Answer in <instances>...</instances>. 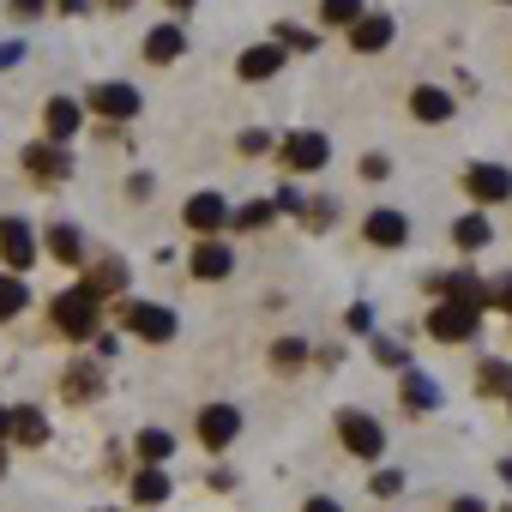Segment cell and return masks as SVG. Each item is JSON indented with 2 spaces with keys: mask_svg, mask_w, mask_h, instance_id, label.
Listing matches in <instances>:
<instances>
[{
  "mask_svg": "<svg viewBox=\"0 0 512 512\" xmlns=\"http://www.w3.org/2000/svg\"><path fill=\"white\" fill-rule=\"evenodd\" d=\"M127 332L133 338H145V344H169L175 338V314L169 308H157V302H127Z\"/></svg>",
  "mask_w": 512,
  "mask_h": 512,
  "instance_id": "4",
  "label": "cell"
},
{
  "mask_svg": "<svg viewBox=\"0 0 512 512\" xmlns=\"http://www.w3.org/2000/svg\"><path fill=\"white\" fill-rule=\"evenodd\" d=\"M500 7H512V0H500Z\"/></svg>",
  "mask_w": 512,
  "mask_h": 512,
  "instance_id": "51",
  "label": "cell"
},
{
  "mask_svg": "<svg viewBox=\"0 0 512 512\" xmlns=\"http://www.w3.org/2000/svg\"><path fill=\"white\" fill-rule=\"evenodd\" d=\"M19 55H25V43H0V67H19Z\"/></svg>",
  "mask_w": 512,
  "mask_h": 512,
  "instance_id": "43",
  "label": "cell"
},
{
  "mask_svg": "<svg viewBox=\"0 0 512 512\" xmlns=\"http://www.w3.org/2000/svg\"><path fill=\"white\" fill-rule=\"evenodd\" d=\"M0 253H7L13 272H25V266L37 260V235H31L25 217H0Z\"/></svg>",
  "mask_w": 512,
  "mask_h": 512,
  "instance_id": "9",
  "label": "cell"
},
{
  "mask_svg": "<svg viewBox=\"0 0 512 512\" xmlns=\"http://www.w3.org/2000/svg\"><path fill=\"white\" fill-rule=\"evenodd\" d=\"M302 512H344V506H338V500H332V494H314V500H308V506H302Z\"/></svg>",
  "mask_w": 512,
  "mask_h": 512,
  "instance_id": "42",
  "label": "cell"
},
{
  "mask_svg": "<svg viewBox=\"0 0 512 512\" xmlns=\"http://www.w3.org/2000/svg\"><path fill=\"white\" fill-rule=\"evenodd\" d=\"M43 127H49V139H55V145H67V139L85 127V109H79L73 97H49V109H43Z\"/></svg>",
  "mask_w": 512,
  "mask_h": 512,
  "instance_id": "15",
  "label": "cell"
},
{
  "mask_svg": "<svg viewBox=\"0 0 512 512\" xmlns=\"http://www.w3.org/2000/svg\"><path fill=\"white\" fill-rule=\"evenodd\" d=\"M127 488H133V500H139V506H157V500H169V476H163V464H145V470H139Z\"/></svg>",
  "mask_w": 512,
  "mask_h": 512,
  "instance_id": "23",
  "label": "cell"
},
{
  "mask_svg": "<svg viewBox=\"0 0 512 512\" xmlns=\"http://www.w3.org/2000/svg\"><path fill=\"white\" fill-rule=\"evenodd\" d=\"M103 7H115V13H121V7H133V0H103Z\"/></svg>",
  "mask_w": 512,
  "mask_h": 512,
  "instance_id": "47",
  "label": "cell"
},
{
  "mask_svg": "<svg viewBox=\"0 0 512 512\" xmlns=\"http://www.w3.org/2000/svg\"><path fill=\"white\" fill-rule=\"evenodd\" d=\"M278 49H320V37L314 31H302V25H278V37H272Z\"/></svg>",
  "mask_w": 512,
  "mask_h": 512,
  "instance_id": "33",
  "label": "cell"
},
{
  "mask_svg": "<svg viewBox=\"0 0 512 512\" xmlns=\"http://www.w3.org/2000/svg\"><path fill=\"white\" fill-rule=\"evenodd\" d=\"M139 91L133 85H121V79H103V85H91V115H109V121H133L139 115Z\"/></svg>",
  "mask_w": 512,
  "mask_h": 512,
  "instance_id": "6",
  "label": "cell"
},
{
  "mask_svg": "<svg viewBox=\"0 0 512 512\" xmlns=\"http://www.w3.org/2000/svg\"><path fill=\"white\" fill-rule=\"evenodd\" d=\"M506 512H512V506H506Z\"/></svg>",
  "mask_w": 512,
  "mask_h": 512,
  "instance_id": "52",
  "label": "cell"
},
{
  "mask_svg": "<svg viewBox=\"0 0 512 512\" xmlns=\"http://www.w3.org/2000/svg\"><path fill=\"white\" fill-rule=\"evenodd\" d=\"M229 272H235V247H229V241H199V247H193V278L217 284V278H229Z\"/></svg>",
  "mask_w": 512,
  "mask_h": 512,
  "instance_id": "12",
  "label": "cell"
},
{
  "mask_svg": "<svg viewBox=\"0 0 512 512\" xmlns=\"http://www.w3.org/2000/svg\"><path fill=\"white\" fill-rule=\"evenodd\" d=\"M368 488H374V494H386V500H392V494H398V488H404V470H374V482H368Z\"/></svg>",
  "mask_w": 512,
  "mask_h": 512,
  "instance_id": "37",
  "label": "cell"
},
{
  "mask_svg": "<svg viewBox=\"0 0 512 512\" xmlns=\"http://www.w3.org/2000/svg\"><path fill=\"white\" fill-rule=\"evenodd\" d=\"M500 476H506V488H512V458H500Z\"/></svg>",
  "mask_w": 512,
  "mask_h": 512,
  "instance_id": "46",
  "label": "cell"
},
{
  "mask_svg": "<svg viewBox=\"0 0 512 512\" xmlns=\"http://www.w3.org/2000/svg\"><path fill=\"white\" fill-rule=\"evenodd\" d=\"M440 404V386H434V374H416V368H404V410H434Z\"/></svg>",
  "mask_w": 512,
  "mask_h": 512,
  "instance_id": "22",
  "label": "cell"
},
{
  "mask_svg": "<svg viewBox=\"0 0 512 512\" xmlns=\"http://www.w3.org/2000/svg\"><path fill=\"white\" fill-rule=\"evenodd\" d=\"M302 217H308V229H326V223H338V199H314V205H302Z\"/></svg>",
  "mask_w": 512,
  "mask_h": 512,
  "instance_id": "35",
  "label": "cell"
},
{
  "mask_svg": "<svg viewBox=\"0 0 512 512\" xmlns=\"http://www.w3.org/2000/svg\"><path fill=\"white\" fill-rule=\"evenodd\" d=\"M0 440H7V410H0Z\"/></svg>",
  "mask_w": 512,
  "mask_h": 512,
  "instance_id": "49",
  "label": "cell"
},
{
  "mask_svg": "<svg viewBox=\"0 0 512 512\" xmlns=\"http://www.w3.org/2000/svg\"><path fill=\"white\" fill-rule=\"evenodd\" d=\"M229 223L235 229H266L272 223V205H241V211H229Z\"/></svg>",
  "mask_w": 512,
  "mask_h": 512,
  "instance_id": "34",
  "label": "cell"
},
{
  "mask_svg": "<svg viewBox=\"0 0 512 512\" xmlns=\"http://www.w3.org/2000/svg\"><path fill=\"white\" fill-rule=\"evenodd\" d=\"M452 512H488V506H482L476 494H464V500H452Z\"/></svg>",
  "mask_w": 512,
  "mask_h": 512,
  "instance_id": "44",
  "label": "cell"
},
{
  "mask_svg": "<svg viewBox=\"0 0 512 512\" xmlns=\"http://www.w3.org/2000/svg\"><path fill=\"white\" fill-rule=\"evenodd\" d=\"M121 284H127V266H121V260H97V266L85 272V284H79V290H85L91 302H103V296H115Z\"/></svg>",
  "mask_w": 512,
  "mask_h": 512,
  "instance_id": "19",
  "label": "cell"
},
{
  "mask_svg": "<svg viewBox=\"0 0 512 512\" xmlns=\"http://www.w3.org/2000/svg\"><path fill=\"white\" fill-rule=\"evenodd\" d=\"M488 302H494V308H506V314H512V272H506V278H500V284H488Z\"/></svg>",
  "mask_w": 512,
  "mask_h": 512,
  "instance_id": "38",
  "label": "cell"
},
{
  "mask_svg": "<svg viewBox=\"0 0 512 512\" xmlns=\"http://www.w3.org/2000/svg\"><path fill=\"white\" fill-rule=\"evenodd\" d=\"M169 7H175V13H187V7H193V0H169Z\"/></svg>",
  "mask_w": 512,
  "mask_h": 512,
  "instance_id": "48",
  "label": "cell"
},
{
  "mask_svg": "<svg viewBox=\"0 0 512 512\" xmlns=\"http://www.w3.org/2000/svg\"><path fill=\"white\" fill-rule=\"evenodd\" d=\"M25 169H31L37 181H67V175H73V157H67V145H55V139H37V145L25 151Z\"/></svg>",
  "mask_w": 512,
  "mask_h": 512,
  "instance_id": "10",
  "label": "cell"
},
{
  "mask_svg": "<svg viewBox=\"0 0 512 512\" xmlns=\"http://www.w3.org/2000/svg\"><path fill=\"white\" fill-rule=\"evenodd\" d=\"M374 362H380V368H410V350H404L398 338H374Z\"/></svg>",
  "mask_w": 512,
  "mask_h": 512,
  "instance_id": "32",
  "label": "cell"
},
{
  "mask_svg": "<svg viewBox=\"0 0 512 512\" xmlns=\"http://www.w3.org/2000/svg\"><path fill=\"white\" fill-rule=\"evenodd\" d=\"M284 163H290V169H326V163H332V139L302 127V133L284 139Z\"/></svg>",
  "mask_w": 512,
  "mask_h": 512,
  "instance_id": "8",
  "label": "cell"
},
{
  "mask_svg": "<svg viewBox=\"0 0 512 512\" xmlns=\"http://www.w3.org/2000/svg\"><path fill=\"white\" fill-rule=\"evenodd\" d=\"M55 326L67 332V338H91L97 332V302L85 296V290H67V296H55Z\"/></svg>",
  "mask_w": 512,
  "mask_h": 512,
  "instance_id": "3",
  "label": "cell"
},
{
  "mask_svg": "<svg viewBox=\"0 0 512 512\" xmlns=\"http://www.w3.org/2000/svg\"><path fill=\"white\" fill-rule=\"evenodd\" d=\"M25 302H31L25 278H0V320H13V314H25Z\"/></svg>",
  "mask_w": 512,
  "mask_h": 512,
  "instance_id": "26",
  "label": "cell"
},
{
  "mask_svg": "<svg viewBox=\"0 0 512 512\" xmlns=\"http://www.w3.org/2000/svg\"><path fill=\"white\" fill-rule=\"evenodd\" d=\"M434 290L446 296V302H464V308H488V284L476 278V272H446V278H434Z\"/></svg>",
  "mask_w": 512,
  "mask_h": 512,
  "instance_id": "13",
  "label": "cell"
},
{
  "mask_svg": "<svg viewBox=\"0 0 512 512\" xmlns=\"http://www.w3.org/2000/svg\"><path fill=\"white\" fill-rule=\"evenodd\" d=\"M278 67H284V49H278V43H253V49H247V55L235 61V73H241L247 85H260V79H272Z\"/></svg>",
  "mask_w": 512,
  "mask_h": 512,
  "instance_id": "16",
  "label": "cell"
},
{
  "mask_svg": "<svg viewBox=\"0 0 512 512\" xmlns=\"http://www.w3.org/2000/svg\"><path fill=\"white\" fill-rule=\"evenodd\" d=\"M464 193L482 199V205H500V199H512V169L506 163H470L464 169Z\"/></svg>",
  "mask_w": 512,
  "mask_h": 512,
  "instance_id": "5",
  "label": "cell"
},
{
  "mask_svg": "<svg viewBox=\"0 0 512 512\" xmlns=\"http://www.w3.org/2000/svg\"><path fill=\"white\" fill-rule=\"evenodd\" d=\"M350 43H356V55H380V49L392 43V19H386V13H362V19L350 25Z\"/></svg>",
  "mask_w": 512,
  "mask_h": 512,
  "instance_id": "17",
  "label": "cell"
},
{
  "mask_svg": "<svg viewBox=\"0 0 512 512\" xmlns=\"http://www.w3.org/2000/svg\"><path fill=\"white\" fill-rule=\"evenodd\" d=\"M43 7H49V0H13V13H19V19H37Z\"/></svg>",
  "mask_w": 512,
  "mask_h": 512,
  "instance_id": "41",
  "label": "cell"
},
{
  "mask_svg": "<svg viewBox=\"0 0 512 512\" xmlns=\"http://www.w3.org/2000/svg\"><path fill=\"white\" fill-rule=\"evenodd\" d=\"M169 452H175V440H169L163 428H145V434H139V458H145V464H163Z\"/></svg>",
  "mask_w": 512,
  "mask_h": 512,
  "instance_id": "28",
  "label": "cell"
},
{
  "mask_svg": "<svg viewBox=\"0 0 512 512\" xmlns=\"http://www.w3.org/2000/svg\"><path fill=\"white\" fill-rule=\"evenodd\" d=\"M302 205H308V199H302V193H296V187H284V193H278V199H272V211H302Z\"/></svg>",
  "mask_w": 512,
  "mask_h": 512,
  "instance_id": "40",
  "label": "cell"
},
{
  "mask_svg": "<svg viewBox=\"0 0 512 512\" xmlns=\"http://www.w3.org/2000/svg\"><path fill=\"white\" fill-rule=\"evenodd\" d=\"M338 440H344L356 458H380V452H386V428H380L368 410H338Z\"/></svg>",
  "mask_w": 512,
  "mask_h": 512,
  "instance_id": "2",
  "label": "cell"
},
{
  "mask_svg": "<svg viewBox=\"0 0 512 512\" xmlns=\"http://www.w3.org/2000/svg\"><path fill=\"white\" fill-rule=\"evenodd\" d=\"M272 362H278V368H302V362H308V344H302V338H278V344H272Z\"/></svg>",
  "mask_w": 512,
  "mask_h": 512,
  "instance_id": "31",
  "label": "cell"
},
{
  "mask_svg": "<svg viewBox=\"0 0 512 512\" xmlns=\"http://www.w3.org/2000/svg\"><path fill=\"white\" fill-rule=\"evenodd\" d=\"M55 7H61V13H85V7H91V0H55Z\"/></svg>",
  "mask_w": 512,
  "mask_h": 512,
  "instance_id": "45",
  "label": "cell"
},
{
  "mask_svg": "<svg viewBox=\"0 0 512 512\" xmlns=\"http://www.w3.org/2000/svg\"><path fill=\"white\" fill-rule=\"evenodd\" d=\"M362 175H368V181H386V175H392V163L374 151V157H362Z\"/></svg>",
  "mask_w": 512,
  "mask_h": 512,
  "instance_id": "39",
  "label": "cell"
},
{
  "mask_svg": "<svg viewBox=\"0 0 512 512\" xmlns=\"http://www.w3.org/2000/svg\"><path fill=\"white\" fill-rule=\"evenodd\" d=\"M193 434H199L211 452H223V446H235V434H241V410H235V404H205Z\"/></svg>",
  "mask_w": 512,
  "mask_h": 512,
  "instance_id": "7",
  "label": "cell"
},
{
  "mask_svg": "<svg viewBox=\"0 0 512 512\" xmlns=\"http://www.w3.org/2000/svg\"><path fill=\"white\" fill-rule=\"evenodd\" d=\"M320 19L326 25H356L362 19V0H320Z\"/></svg>",
  "mask_w": 512,
  "mask_h": 512,
  "instance_id": "30",
  "label": "cell"
},
{
  "mask_svg": "<svg viewBox=\"0 0 512 512\" xmlns=\"http://www.w3.org/2000/svg\"><path fill=\"white\" fill-rule=\"evenodd\" d=\"M428 338H440V344L482 338V314H476V308H464V302H440V308L428 314Z\"/></svg>",
  "mask_w": 512,
  "mask_h": 512,
  "instance_id": "1",
  "label": "cell"
},
{
  "mask_svg": "<svg viewBox=\"0 0 512 512\" xmlns=\"http://www.w3.org/2000/svg\"><path fill=\"white\" fill-rule=\"evenodd\" d=\"M7 440H19V446H43V440H49V416H43L37 404H13V410H7Z\"/></svg>",
  "mask_w": 512,
  "mask_h": 512,
  "instance_id": "14",
  "label": "cell"
},
{
  "mask_svg": "<svg viewBox=\"0 0 512 512\" xmlns=\"http://www.w3.org/2000/svg\"><path fill=\"white\" fill-rule=\"evenodd\" d=\"M181 217H187V229H199V235H217V229L229 223V199H223V193H193Z\"/></svg>",
  "mask_w": 512,
  "mask_h": 512,
  "instance_id": "11",
  "label": "cell"
},
{
  "mask_svg": "<svg viewBox=\"0 0 512 512\" xmlns=\"http://www.w3.org/2000/svg\"><path fill=\"white\" fill-rule=\"evenodd\" d=\"M452 109H458V103H452L440 85H422V91L410 97V115H416V121H452Z\"/></svg>",
  "mask_w": 512,
  "mask_h": 512,
  "instance_id": "21",
  "label": "cell"
},
{
  "mask_svg": "<svg viewBox=\"0 0 512 512\" xmlns=\"http://www.w3.org/2000/svg\"><path fill=\"white\" fill-rule=\"evenodd\" d=\"M452 241H458L464 253H482V247L494 241V229H488V217H476V211H470V217H458V223H452Z\"/></svg>",
  "mask_w": 512,
  "mask_h": 512,
  "instance_id": "25",
  "label": "cell"
},
{
  "mask_svg": "<svg viewBox=\"0 0 512 512\" xmlns=\"http://www.w3.org/2000/svg\"><path fill=\"white\" fill-rule=\"evenodd\" d=\"M0 470H7V446H0Z\"/></svg>",
  "mask_w": 512,
  "mask_h": 512,
  "instance_id": "50",
  "label": "cell"
},
{
  "mask_svg": "<svg viewBox=\"0 0 512 512\" xmlns=\"http://www.w3.org/2000/svg\"><path fill=\"white\" fill-rule=\"evenodd\" d=\"M476 392H512V368L506 362H482V374H476Z\"/></svg>",
  "mask_w": 512,
  "mask_h": 512,
  "instance_id": "29",
  "label": "cell"
},
{
  "mask_svg": "<svg viewBox=\"0 0 512 512\" xmlns=\"http://www.w3.org/2000/svg\"><path fill=\"white\" fill-rule=\"evenodd\" d=\"M97 392H103V374L97 368H85V362L67 368V398H97Z\"/></svg>",
  "mask_w": 512,
  "mask_h": 512,
  "instance_id": "27",
  "label": "cell"
},
{
  "mask_svg": "<svg viewBox=\"0 0 512 512\" xmlns=\"http://www.w3.org/2000/svg\"><path fill=\"white\" fill-rule=\"evenodd\" d=\"M187 49V37H181V25H157L151 37H145V61H157V67H169L175 55Z\"/></svg>",
  "mask_w": 512,
  "mask_h": 512,
  "instance_id": "20",
  "label": "cell"
},
{
  "mask_svg": "<svg viewBox=\"0 0 512 512\" xmlns=\"http://www.w3.org/2000/svg\"><path fill=\"white\" fill-rule=\"evenodd\" d=\"M235 145H241L247 157H266V151H272V133H260V127H247V133H241Z\"/></svg>",
  "mask_w": 512,
  "mask_h": 512,
  "instance_id": "36",
  "label": "cell"
},
{
  "mask_svg": "<svg viewBox=\"0 0 512 512\" xmlns=\"http://www.w3.org/2000/svg\"><path fill=\"white\" fill-rule=\"evenodd\" d=\"M49 253H55L61 266H79V260H85V235H79L73 223H55V229H49Z\"/></svg>",
  "mask_w": 512,
  "mask_h": 512,
  "instance_id": "24",
  "label": "cell"
},
{
  "mask_svg": "<svg viewBox=\"0 0 512 512\" xmlns=\"http://www.w3.org/2000/svg\"><path fill=\"white\" fill-rule=\"evenodd\" d=\"M362 235H368L374 247H404V241H410V223H404V211H368Z\"/></svg>",
  "mask_w": 512,
  "mask_h": 512,
  "instance_id": "18",
  "label": "cell"
}]
</instances>
